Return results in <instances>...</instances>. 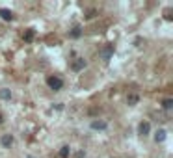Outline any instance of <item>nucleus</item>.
I'll use <instances>...</instances> for the list:
<instances>
[{
  "mask_svg": "<svg viewBox=\"0 0 173 158\" xmlns=\"http://www.w3.org/2000/svg\"><path fill=\"white\" fill-rule=\"evenodd\" d=\"M0 17H2L4 20H11L13 19V13L9 11V9H0Z\"/></svg>",
  "mask_w": 173,
  "mask_h": 158,
  "instance_id": "0eeeda50",
  "label": "nucleus"
},
{
  "mask_svg": "<svg viewBox=\"0 0 173 158\" xmlns=\"http://www.w3.org/2000/svg\"><path fill=\"white\" fill-rule=\"evenodd\" d=\"M71 154V149H69V147H61V151H60V156L61 158H67Z\"/></svg>",
  "mask_w": 173,
  "mask_h": 158,
  "instance_id": "9d476101",
  "label": "nucleus"
},
{
  "mask_svg": "<svg viewBox=\"0 0 173 158\" xmlns=\"http://www.w3.org/2000/svg\"><path fill=\"white\" fill-rule=\"evenodd\" d=\"M0 123H2V113H0Z\"/></svg>",
  "mask_w": 173,
  "mask_h": 158,
  "instance_id": "2eb2a0df",
  "label": "nucleus"
},
{
  "mask_svg": "<svg viewBox=\"0 0 173 158\" xmlns=\"http://www.w3.org/2000/svg\"><path fill=\"white\" fill-rule=\"evenodd\" d=\"M11 143H13V136L11 134H4L2 136V145L4 147H11Z\"/></svg>",
  "mask_w": 173,
  "mask_h": 158,
  "instance_id": "423d86ee",
  "label": "nucleus"
},
{
  "mask_svg": "<svg viewBox=\"0 0 173 158\" xmlns=\"http://www.w3.org/2000/svg\"><path fill=\"white\" fill-rule=\"evenodd\" d=\"M155 140H156V143H158V141H164V140H166V130L160 129V130L155 134Z\"/></svg>",
  "mask_w": 173,
  "mask_h": 158,
  "instance_id": "6e6552de",
  "label": "nucleus"
},
{
  "mask_svg": "<svg viewBox=\"0 0 173 158\" xmlns=\"http://www.w3.org/2000/svg\"><path fill=\"white\" fill-rule=\"evenodd\" d=\"M0 97H2L4 101H8L9 97H11V93H9V89H2V91H0Z\"/></svg>",
  "mask_w": 173,
  "mask_h": 158,
  "instance_id": "9b49d317",
  "label": "nucleus"
},
{
  "mask_svg": "<svg viewBox=\"0 0 173 158\" xmlns=\"http://www.w3.org/2000/svg\"><path fill=\"white\" fill-rule=\"evenodd\" d=\"M32 39H34V30H28L24 34V41H32Z\"/></svg>",
  "mask_w": 173,
  "mask_h": 158,
  "instance_id": "f8f14e48",
  "label": "nucleus"
},
{
  "mask_svg": "<svg viewBox=\"0 0 173 158\" xmlns=\"http://www.w3.org/2000/svg\"><path fill=\"white\" fill-rule=\"evenodd\" d=\"M91 129L93 130H106L108 129V123L106 121H93L91 123Z\"/></svg>",
  "mask_w": 173,
  "mask_h": 158,
  "instance_id": "39448f33",
  "label": "nucleus"
},
{
  "mask_svg": "<svg viewBox=\"0 0 173 158\" xmlns=\"http://www.w3.org/2000/svg\"><path fill=\"white\" fill-rule=\"evenodd\" d=\"M138 102V95H131L128 97V104H136Z\"/></svg>",
  "mask_w": 173,
  "mask_h": 158,
  "instance_id": "4468645a",
  "label": "nucleus"
},
{
  "mask_svg": "<svg viewBox=\"0 0 173 158\" xmlns=\"http://www.w3.org/2000/svg\"><path fill=\"white\" fill-rule=\"evenodd\" d=\"M149 130H151V125H149L147 121H142V123H140V126H138V132L142 134V136H147V134H149Z\"/></svg>",
  "mask_w": 173,
  "mask_h": 158,
  "instance_id": "20e7f679",
  "label": "nucleus"
},
{
  "mask_svg": "<svg viewBox=\"0 0 173 158\" xmlns=\"http://www.w3.org/2000/svg\"><path fill=\"white\" fill-rule=\"evenodd\" d=\"M47 84H49V88L54 89V91H58V89L63 88V80H61L60 76H49V78H47Z\"/></svg>",
  "mask_w": 173,
  "mask_h": 158,
  "instance_id": "f257e3e1",
  "label": "nucleus"
},
{
  "mask_svg": "<svg viewBox=\"0 0 173 158\" xmlns=\"http://www.w3.org/2000/svg\"><path fill=\"white\" fill-rule=\"evenodd\" d=\"M162 106H164V108H166V110H169V108H171V106H173V101H171V99H166V101H164V102H162Z\"/></svg>",
  "mask_w": 173,
  "mask_h": 158,
  "instance_id": "ddd939ff",
  "label": "nucleus"
},
{
  "mask_svg": "<svg viewBox=\"0 0 173 158\" xmlns=\"http://www.w3.org/2000/svg\"><path fill=\"white\" fill-rule=\"evenodd\" d=\"M84 67H86L84 58H77V60L71 63V69H73V71H80V69H84Z\"/></svg>",
  "mask_w": 173,
  "mask_h": 158,
  "instance_id": "7ed1b4c3",
  "label": "nucleus"
},
{
  "mask_svg": "<svg viewBox=\"0 0 173 158\" xmlns=\"http://www.w3.org/2000/svg\"><path fill=\"white\" fill-rule=\"evenodd\" d=\"M112 54H114V45H106V47L101 50V58H102V60H110Z\"/></svg>",
  "mask_w": 173,
  "mask_h": 158,
  "instance_id": "f03ea898",
  "label": "nucleus"
},
{
  "mask_svg": "<svg viewBox=\"0 0 173 158\" xmlns=\"http://www.w3.org/2000/svg\"><path fill=\"white\" fill-rule=\"evenodd\" d=\"M69 36H71V37H74V39H77V37H80V36H82V28H80V26H77V28H73Z\"/></svg>",
  "mask_w": 173,
  "mask_h": 158,
  "instance_id": "1a4fd4ad",
  "label": "nucleus"
}]
</instances>
